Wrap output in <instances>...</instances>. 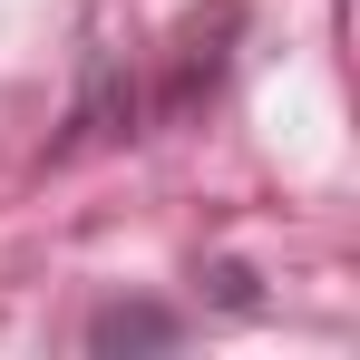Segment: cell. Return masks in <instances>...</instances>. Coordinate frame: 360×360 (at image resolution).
Segmentation results:
<instances>
[{
	"label": "cell",
	"mask_w": 360,
	"mask_h": 360,
	"mask_svg": "<svg viewBox=\"0 0 360 360\" xmlns=\"http://www.w3.org/2000/svg\"><path fill=\"white\" fill-rule=\"evenodd\" d=\"M88 341H98V351H127V341H176V321H166V311H98V321H88Z\"/></svg>",
	"instance_id": "cell-1"
}]
</instances>
